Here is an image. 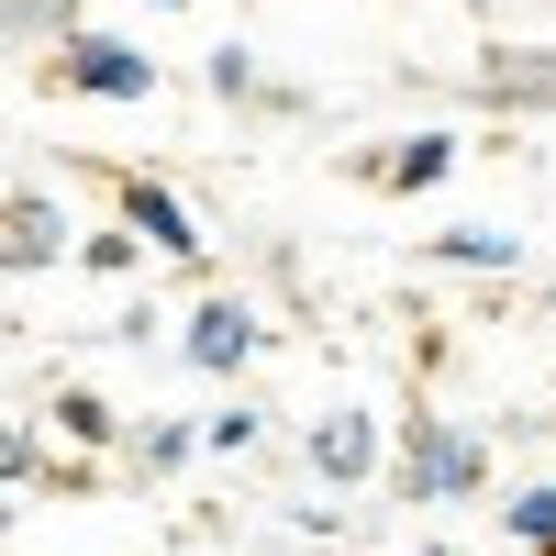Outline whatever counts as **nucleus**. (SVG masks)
Segmentation results:
<instances>
[{"mask_svg": "<svg viewBox=\"0 0 556 556\" xmlns=\"http://www.w3.org/2000/svg\"><path fill=\"white\" fill-rule=\"evenodd\" d=\"M445 167H456V134H412V146L367 156V178H379V190H434Z\"/></svg>", "mask_w": 556, "mask_h": 556, "instance_id": "obj_7", "label": "nucleus"}, {"mask_svg": "<svg viewBox=\"0 0 556 556\" xmlns=\"http://www.w3.org/2000/svg\"><path fill=\"white\" fill-rule=\"evenodd\" d=\"M123 223L146 235L156 256H178V267H201V223H190V201L167 190V178H123Z\"/></svg>", "mask_w": 556, "mask_h": 556, "instance_id": "obj_5", "label": "nucleus"}, {"mask_svg": "<svg viewBox=\"0 0 556 556\" xmlns=\"http://www.w3.org/2000/svg\"><path fill=\"white\" fill-rule=\"evenodd\" d=\"M501 534H513L523 556H556V479H523V490H501Z\"/></svg>", "mask_w": 556, "mask_h": 556, "instance_id": "obj_8", "label": "nucleus"}, {"mask_svg": "<svg viewBox=\"0 0 556 556\" xmlns=\"http://www.w3.org/2000/svg\"><path fill=\"white\" fill-rule=\"evenodd\" d=\"M256 434H267V424H256V401H223L212 424H201V445H223V456H245Z\"/></svg>", "mask_w": 556, "mask_h": 556, "instance_id": "obj_14", "label": "nucleus"}, {"mask_svg": "<svg viewBox=\"0 0 556 556\" xmlns=\"http://www.w3.org/2000/svg\"><path fill=\"white\" fill-rule=\"evenodd\" d=\"M445 267H523V235H490V223H468V235H434Z\"/></svg>", "mask_w": 556, "mask_h": 556, "instance_id": "obj_10", "label": "nucleus"}, {"mask_svg": "<svg viewBox=\"0 0 556 556\" xmlns=\"http://www.w3.org/2000/svg\"><path fill=\"white\" fill-rule=\"evenodd\" d=\"M190 445H201L190 424H134V456H146L156 479H167V468H190Z\"/></svg>", "mask_w": 556, "mask_h": 556, "instance_id": "obj_13", "label": "nucleus"}, {"mask_svg": "<svg viewBox=\"0 0 556 556\" xmlns=\"http://www.w3.org/2000/svg\"><path fill=\"white\" fill-rule=\"evenodd\" d=\"M56 434L67 445H112V401L101 390H56Z\"/></svg>", "mask_w": 556, "mask_h": 556, "instance_id": "obj_12", "label": "nucleus"}, {"mask_svg": "<svg viewBox=\"0 0 556 556\" xmlns=\"http://www.w3.org/2000/svg\"><path fill=\"white\" fill-rule=\"evenodd\" d=\"M134 245H146V235H89V245H78V267H101V278H123V267H134Z\"/></svg>", "mask_w": 556, "mask_h": 556, "instance_id": "obj_16", "label": "nucleus"}, {"mask_svg": "<svg viewBox=\"0 0 556 556\" xmlns=\"http://www.w3.org/2000/svg\"><path fill=\"white\" fill-rule=\"evenodd\" d=\"M167 12H178V0H167Z\"/></svg>", "mask_w": 556, "mask_h": 556, "instance_id": "obj_18", "label": "nucleus"}, {"mask_svg": "<svg viewBox=\"0 0 556 556\" xmlns=\"http://www.w3.org/2000/svg\"><path fill=\"white\" fill-rule=\"evenodd\" d=\"M312 468H323V490H367L379 479V424L345 401V412H323L312 424Z\"/></svg>", "mask_w": 556, "mask_h": 556, "instance_id": "obj_4", "label": "nucleus"}, {"mask_svg": "<svg viewBox=\"0 0 556 556\" xmlns=\"http://www.w3.org/2000/svg\"><path fill=\"white\" fill-rule=\"evenodd\" d=\"M256 345H267L256 301H201V312H190V334H178V356H190L201 379H235V367H256Z\"/></svg>", "mask_w": 556, "mask_h": 556, "instance_id": "obj_3", "label": "nucleus"}, {"mask_svg": "<svg viewBox=\"0 0 556 556\" xmlns=\"http://www.w3.org/2000/svg\"><path fill=\"white\" fill-rule=\"evenodd\" d=\"M56 78L78 89V101H156V56L123 34H67L56 45Z\"/></svg>", "mask_w": 556, "mask_h": 556, "instance_id": "obj_2", "label": "nucleus"}, {"mask_svg": "<svg viewBox=\"0 0 556 556\" xmlns=\"http://www.w3.org/2000/svg\"><path fill=\"white\" fill-rule=\"evenodd\" d=\"M390 490L401 501H468V490H490V434L445 424V412H412L401 456H390Z\"/></svg>", "mask_w": 556, "mask_h": 556, "instance_id": "obj_1", "label": "nucleus"}, {"mask_svg": "<svg viewBox=\"0 0 556 556\" xmlns=\"http://www.w3.org/2000/svg\"><path fill=\"white\" fill-rule=\"evenodd\" d=\"M23 479H45V445L12 424V434H0V490H23Z\"/></svg>", "mask_w": 556, "mask_h": 556, "instance_id": "obj_15", "label": "nucleus"}, {"mask_svg": "<svg viewBox=\"0 0 556 556\" xmlns=\"http://www.w3.org/2000/svg\"><path fill=\"white\" fill-rule=\"evenodd\" d=\"M490 101H523V112H556V56H490Z\"/></svg>", "mask_w": 556, "mask_h": 556, "instance_id": "obj_9", "label": "nucleus"}, {"mask_svg": "<svg viewBox=\"0 0 556 556\" xmlns=\"http://www.w3.org/2000/svg\"><path fill=\"white\" fill-rule=\"evenodd\" d=\"M56 23V0H0V45H23V34H45Z\"/></svg>", "mask_w": 556, "mask_h": 556, "instance_id": "obj_17", "label": "nucleus"}, {"mask_svg": "<svg viewBox=\"0 0 556 556\" xmlns=\"http://www.w3.org/2000/svg\"><path fill=\"white\" fill-rule=\"evenodd\" d=\"M212 89H223V101H278V112H290V89H267L245 45H212Z\"/></svg>", "mask_w": 556, "mask_h": 556, "instance_id": "obj_11", "label": "nucleus"}, {"mask_svg": "<svg viewBox=\"0 0 556 556\" xmlns=\"http://www.w3.org/2000/svg\"><path fill=\"white\" fill-rule=\"evenodd\" d=\"M67 256V212L45 190H12L0 201V267H56Z\"/></svg>", "mask_w": 556, "mask_h": 556, "instance_id": "obj_6", "label": "nucleus"}]
</instances>
